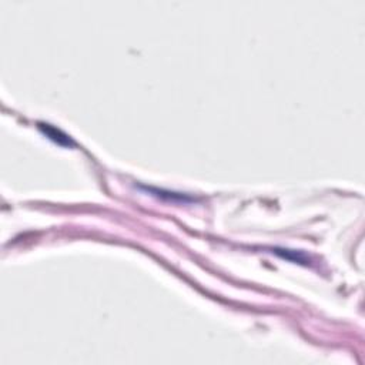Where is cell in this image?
Returning a JSON list of instances; mask_svg holds the SVG:
<instances>
[{"label":"cell","mask_w":365,"mask_h":365,"mask_svg":"<svg viewBox=\"0 0 365 365\" xmlns=\"http://www.w3.org/2000/svg\"><path fill=\"white\" fill-rule=\"evenodd\" d=\"M39 127L40 130L45 132V134H46L49 139L54 140L60 146H70V144H72V140L69 139V137H59V136H63V133H61L60 130H57V128L50 126V124H40Z\"/></svg>","instance_id":"obj_1"}]
</instances>
